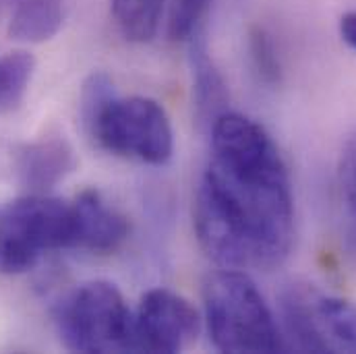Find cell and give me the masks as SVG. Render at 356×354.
<instances>
[{"label":"cell","instance_id":"10","mask_svg":"<svg viewBox=\"0 0 356 354\" xmlns=\"http://www.w3.org/2000/svg\"><path fill=\"white\" fill-rule=\"evenodd\" d=\"M191 40V69H193V102L195 114L199 122L207 129L228 112V89L216 69L205 42L197 35V31L188 38Z\"/></svg>","mask_w":356,"mask_h":354},{"label":"cell","instance_id":"2","mask_svg":"<svg viewBox=\"0 0 356 354\" xmlns=\"http://www.w3.org/2000/svg\"><path fill=\"white\" fill-rule=\"evenodd\" d=\"M88 135L106 152L147 164H166L175 150L166 110L149 97H118L106 73H93L81 89Z\"/></svg>","mask_w":356,"mask_h":354},{"label":"cell","instance_id":"8","mask_svg":"<svg viewBox=\"0 0 356 354\" xmlns=\"http://www.w3.org/2000/svg\"><path fill=\"white\" fill-rule=\"evenodd\" d=\"M77 228H79V247L81 251L110 253L116 251L127 234V220L110 207L95 191L81 193L75 201Z\"/></svg>","mask_w":356,"mask_h":354},{"label":"cell","instance_id":"5","mask_svg":"<svg viewBox=\"0 0 356 354\" xmlns=\"http://www.w3.org/2000/svg\"><path fill=\"white\" fill-rule=\"evenodd\" d=\"M54 325L73 353H135L133 315L110 282H88L54 307Z\"/></svg>","mask_w":356,"mask_h":354},{"label":"cell","instance_id":"16","mask_svg":"<svg viewBox=\"0 0 356 354\" xmlns=\"http://www.w3.org/2000/svg\"><path fill=\"white\" fill-rule=\"evenodd\" d=\"M340 35L350 48L356 50V10L355 13H346L340 19Z\"/></svg>","mask_w":356,"mask_h":354},{"label":"cell","instance_id":"12","mask_svg":"<svg viewBox=\"0 0 356 354\" xmlns=\"http://www.w3.org/2000/svg\"><path fill=\"white\" fill-rule=\"evenodd\" d=\"M315 309L332 351L356 353V305L336 296H317Z\"/></svg>","mask_w":356,"mask_h":354},{"label":"cell","instance_id":"3","mask_svg":"<svg viewBox=\"0 0 356 354\" xmlns=\"http://www.w3.org/2000/svg\"><path fill=\"white\" fill-rule=\"evenodd\" d=\"M209 338L222 353L286 351L273 315L253 280L236 267L211 273L203 286Z\"/></svg>","mask_w":356,"mask_h":354},{"label":"cell","instance_id":"7","mask_svg":"<svg viewBox=\"0 0 356 354\" xmlns=\"http://www.w3.org/2000/svg\"><path fill=\"white\" fill-rule=\"evenodd\" d=\"M75 168V154L60 137H48L17 152L15 170L19 180L31 191H46L60 182Z\"/></svg>","mask_w":356,"mask_h":354},{"label":"cell","instance_id":"9","mask_svg":"<svg viewBox=\"0 0 356 354\" xmlns=\"http://www.w3.org/2000/svg\"><path fill=\"white\" fill-rule=\"evenodd\" d=\"M313 290L290 284L280 294V309L288 336L294 342V348L302 353H334L317 319Z\"/></svg>","mask_w":356,"mask_h":354},{"label":"cell","instance_id":"15","mask_svg":"<svg viewBox=\"0 0 356 354\" xmlns=\"http://www.w3.org/2000/svg\"><path fill=\"white\" fill-rule=\"evenodd\" d=\"M344 203V251L356 267V182L338 184Z\"/></svg>","mask_w":356,"mask_h":354},{"label":"cell","instance_id":"4","mask_svg":"<svg viewBox=\"0 0 356 354\" xmlns=\"http://www.w3.org/2000/svg\"><path fill=\"white\" fill-rule=\"evenodd\" d=\"M77 247L75 203L31 195L0 205V273H23L52 251Z\"/></svg>","mask_w":356,"mask_h":354},{"label":"cell","instance_id":"13","mask_svg":"<svg viewBox=\"0 0 356 354\" xmlns=\"http://www.w3.org/2000/svg\"><path fill=\"white\" fill-rule=\"evenodd\" d=\"M166 0H112L114 19L131 42H149L162 19Z\"/></svg>","mask_w":356,"mask_h":354},{"label":"cell","instance_id":"11","mask_svg":"<svg viewBox=\"0 0 356 354\" xmlns=\"http://www.w3.org/2000/svg\"><path fill=\"white\" fill-rule=\"evenodd\" d=\"M63 19V0H19L8 23V35L19 42L40 44L58 33Z\"/></svg>","mask_w":356,"mask_h":354},{"label":"cell","instance_id":"14","mask_svg":"<svg viewBox=\"0 0 356 354\" xmlns=\"http://www.w3.org/2000/svg\"><path fill=\"white\" fill-rule=\"evenodd\" d=\"M249 54L253 69L259 77L261 83L269 88L280 86L282 81V63L280 54L273 42V35L267 31L266 27H255L249 35Z\"/></svg>","mask_w":356,"mask_h":354},{"label":"cell","instance_id":"6","mask_svg":"<svg viewBox=\"0 0 356 354\" xmlns=\"http://www.w3.org/2000/svg\"><path fill=\"white\" fill-rule=\"evenodd\" d=\"M199 332V315L188 300L170 290H149L133 317L135 353H178Z\"/></svg>","mask_w":356,"mask_h":354},{"label":"cell","instance_id":"1","mask_svg":"<svg viewBox=\"0 0 356 354\" xmlns=\"http://www.w3.org/2000/svg\"><path fill=\"white\" fill-rule=\"evenodd\" d=\"M211 162L199 191L247 241L257 266L280 264L294 236L288 168L255 120L224 112L211 124Z\"/></svg>","mask_w":356,"mask_h":354}]
</instances>
